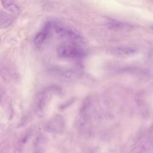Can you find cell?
Here are the masks:
<instances>
[{
    "label": "cell",
    "instance_id": "obj_5",
    "mask_svg": "<svg viewBox=\"0 0 153 153\" xmlns=\"http://www.w3.org/2000/svg\"><path fill=\"white\" fill-rule=\"evenodd\" d=\"M4 8L9 12L15 15H18L20 12L19 6L16 3L10 0H2Z\"/></svg>",
    "mask_w": 153,
    "mask_h": 153
},
{
    "label": "cell",
    "instance_id": "obj_4",
    "mask_svg": "<svg viewBox=\"0 0 153 153\" xmlns=\"http://www.w3.org/2000/svg\"><path fill=\"white\" fill-rule=\"evenodd\" d=\"M14 20V17L12 15L5 12L1 13L0 14V29L9 26Z\"/></svg>",
    "mask_w": 153,
    "mask_h": 153
},
{
    "label": "cell",
    "instance_id": "obj_2",
    "mask_svg": "<svg viewBox=\"0 0 153 153\" xmlns=\"http://www.w3.org/2000/svg\"><path fill=\"white\" fill-rule=\"evenodd\" d=\"M53 24L49 22L44 26L42 30L35 36L34 39V43L37 45L41 44L43 42L48 35L49 31Z\"/></svg>",
    "mask_w": 153,
    "mask_h": 153
},
{
    "label": "cell",
    "instance_id": "obj_3",
    "mask_svg": "<svg viewBox=\"0 0 153 153\" xmlns=\"http://www.w3.org/2000/svg\"><path fill=\"white\" fill-rule=\"evenodd\" d=\"M134 49L126 47H119L113 48L110 50V53L117 56H125L131 55L135 53Z\"/></svg>",
    "mask_w": 153,
    "mask_h": 153
},
{
    "label": "cell",
    "instance_id": "obj_1",
    "mask_svg": "<svg viewBox=\"0 0 153 153\" xmlns=\"http://www.w3.org/2000/svg\"><path fill=\"white\" fill-rule=\"evenodd\" d=\"M57 52L59 56L64 58H78L84 57L85 53L81 49L70 45L59 46Z\"/></svg>",
    "mask_w": 153,
    "mask_h": 153
},
{
    "label": "cell",
    "instance_id": "obj_6",
    "mask_svg": "<svg viewBox=\"0 0 153 153\" xmlns=\"http://www.w3.org/2000/svg\"><path fill=\"white\" fill-rule=\"evenodd\" d=\"M110 28L114 30L130 29L133 27L130 25L115 21H111L109 23Z\"/></svg>",
    "mask_w": 153,
    "mask_h": 153
},
{
    "label": "cell",
    "instance_id": "obj_7",
    "mask_svg": "<svg viewBox=\"0 0 153 153\" xmlns=\"http://www.w3.org/2000/svg\"><path fill=\"white\" fill-rule=\"evenodd\" d=\"M1 39H0V42H1Z\"/></svg>",
    "mask_w": 153,
    "mask_h": 153
}]
</instances>
